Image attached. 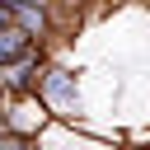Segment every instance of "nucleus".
Masks as SVG:
<instances>
[{"label":"nucleus","mask_w":150,"mask_h":150,"mask_svg":"<svg viewBox=\"0 0 150 150\" xmlns=\"http://www.w3.org/2000/svg\"><path fill=\"white\" fill-rule=\"evenodd\" d=\"M47 122H52V112H47V103H42L38 94L5 98V131H9V136H23V141H33L38 131H47Z\"/></svg>","instance_id":"f257e3e1"},{"label":"nucleus","mask_w":150,"mask_h":150,"mask_svg":"<svg viewBox=\"0 0 150 150\" xmlns=\"http://www.w3.org/2000/svg\"><path fill=\"white\" fill-rule=\"evenodd\" d=\"M42 70H47V56H42V47H28L19 61H9V66L0 70V94H5V98H23V94H33Z\"/></svg>","instance_id":"f03ea898"},{"label":"nucleus","mask_w":150,"mask_h":150,"mask_svg":"<svg viewBox=\"0 0 150 150\" xmlns=\"http://www.w3.org/2000/svg\"><path fill=\"white\" fill-rule=\"evenodd\" d=\"M33 94L47 103L52 117H66V108H75V98H80V94H75V75H70V70H56V66L38 75V89H33Z\"/></svg>","instance_id":"7ed1b4c3"},{"label":"nucleus","mask_w":150,"mask_h":150,"mask_svg":"<svg viewBox=\"0 0 150 150\" xmlns=\"http://www.w3.org/2000/svg\"><path fill=\"white\" fill-rule=\"evenodd\" d=\"M9 23L14 28H23L38 47H42V38H52V14H47V5H28V9H14L9 14Z\"/></svg>","instance_id":"20e7f679"},{"label":"nucleus","mask_w":150,"mask_h":150,"mask_svg":"<svg viewBox=\"0 0 150 150\" xmlns=\"http://www.w3.org/2000/svg\"><path fill=\"white\" fill-rule=\"evenodd\" d=\"M28 47H38V42H33V38H28L23 28H14V23H5V28H0V70H5L9 61H19V56H23Z\"/></svg>","instance_id":"39448f33"},{"label":"nucleus","mask_w":150,"mask_h":150,"mask_svg":"<svg viewBox=\"0 0 150 150\" xmlns=\"http://www.w3.org/2000/svg\"><path fill=\"white\" fill-rule=\"evenodd\" d=\"M0 150H38V145L23 141V136H0Z\"/></svg>","instance_id":"423d86ee"},{"label":"nucleus","mask_w":150,"mask_h":150,"mask_svg":"<svg viewBox=\"0 0 150 150\" xmlns=\"http://www.w3.org/2000/svg\"><path fill=\"white\" fill-rule=\"evenodd\" d=\"M0 136H9V131H5V103H0Z\"/></svg>","instance_id":"0eeeda50"},{"label":"nucleus","mask_w":150,"mask_h":150,"mask_svg":"<svg viewBox=\"0 0 150 150\" xmlns=\"http://www.w3.org/2000/svg\"><path fill=\"white\" fill-rule=\"evenodd\" d=\"M5 23H9V9H0V28H5Z\"/></svg>","instance_id":"6e6552de"},{"label":"nucleus","mask_w":150,"mask_h":150,"mask_svg":"<svg viewBox=\"0 0 150 150\" xmlns=\"http://www.w3.org/2000/svg\"><path fill=\"white\" fill-rule=\"evenodd\" d=\"M0 98H5V94H0Z\"/></svg>","instance_id":"1a4fd4ad"}]
</instances>
